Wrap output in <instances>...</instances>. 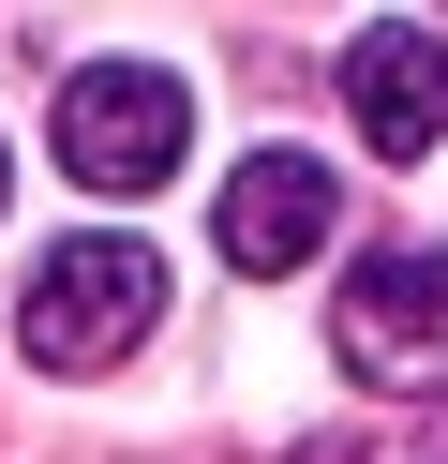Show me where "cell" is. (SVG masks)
Listing matches in <instances>:
<instances>
[{"label": "cell", "mask_w": 448, "mask_h": 464, "mask_svg": "<svg viewBox=\"0 0 448 464\" xmlns=\"http://www.w3.org/2000/svg\"><path fill=\"white\" fill-rule=\"evenodd\" d=\"M329 344H344L358 390H448V255L434 240H374L329 300Z\"/></svg>", "instance_id": "obj_3"}, {"label": "cell", "mask_w": 448, "mask_h": 464, "mask_svg": "<svg viewBox=\"0 0 448 464\" xmlns=\"http://www.w3.org/2000/svg\"><path fill=\"white\" fill-rule=\"evenodd\" d=\"M418 464H448V420H434V434H418Z\"/></svg>", "instance_id": "obj_7"}, {"label": "cell", "mask_w": 448, "mask_h": 464, "mask_svg": "<svg viewBox=\"0 0 448 464\" xmlns=\"http://www.w3.org/2000/svg\"><path fill=\"white\" fill-rule=\"evenodd\" d=\"M344 121L374 135L388 165L448 150V45H434V31H404V15H388V31H358V45H344Z\"/></svg>", "instance_id": "obj_4"}, {"label": "cell", "mask_w": 448, "mask_h": 464, "mask_svg": "<svg viewBox=\"0 0 448 464\" xmlns=\"http://www.w3.org/2000/svg\"><path fill=\"white\" fill-rule=\"evenodd\" d=\"M149 314H165V255L149 240H60V255H30V300H15V344L45 374H105V360H135L149 344Z\"/></svg>", "instance_id": "obj_1"}, {"label": "cell", "mask_w": 448, "mask_h": 464, "mask_svg": "<svg viewBox=\"0 0 448 464\" xmlns=\"http://www.w3.org/2000/svg\"><path fill=\"white\" fill-rule=\"evenodd\" d=\"M179 150H195V91H179L165 61H75L60 75V180L149 195Z\"/></svg>", "instance_id": "obj_2"}, {"label": "cell", "mask_w": 448, "mask_h": 464, "mask_svg": "<svg viewBox=\"0 0 448 464\" xmlns=\"http://www.w3.org/2000/svg\"><path fill=\"white\" fill-rule=\"evenodd\" d=\"M329 210H344V180H329L314 150H239L224 180V270H299V255H329Z\"/></svg>", "instance_id": "obj_5"}, {"label": "cell", "mask_w": 448, "mask_h": 464, "mask_svg": "<svg viewBox=\"0 0 448 464\" xmlns=\"http://www.w3.org/2000/svg\"><path fill=\"white\" fill-rule=\"evenodd\" d=\"M0 180H15V165H0Z\"/></svg>", "instance_id": "obj_8"}, {"label": "cell", "mask_w": 448, "mask_h": 464, "mask_svg": "<svg viewBox=\"0 0 448 464\" xmlns=\"http://www.w3.org/2000/svg\"><path fill=\"white\" fill-rule=\"evenodd\" d=\"M284 464H374V450H358V434H299Z\"/></svg>", "instance_id": "obj_6"}]
</instances>
